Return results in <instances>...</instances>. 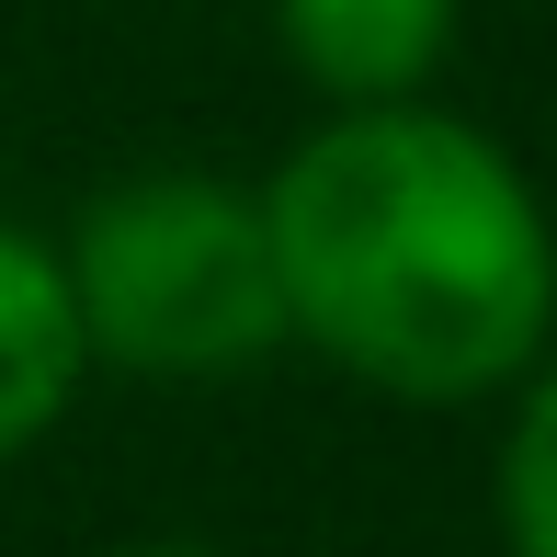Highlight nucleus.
<instances>
[{"label": "nucleus", "instance_id": "f03ea898", "mask_svg": "<svg viewBox=\"0 0 557 557\" xmlns=\"http://www.w3.org/2000/svg\"><path fill=\"white\" fill-rule=\"evenodd\" d=\"M69 308H81V342H103L114 364L227 375L285 342L273 227L250 194L206 183V171L114 183L69 239Z\"/></svg>", "mask_w": 557, "mask_h": 557}, {"label": "nucleus", "instance_id": "7ed1b4c3", "mask_svg": "<svg viewBox=\"0 0 557 557\" xmlns=\"http://www.w3.org/2000/svg\"><path fill=\"white\" fill-rule=\"evenodd\" d=\"M81 308H69V262L0 227V455H23L81 387Z\"/></svg>", "mask_w": 557, "mask_h": 557}, {"label": "nucleus", "instance_id": "20e7f679", "mask_svg": "<svg viewBox=\"0 0 557 557\" xmlns=\"http://www.w3.org/2000/svg\"><path fill=\"white\" fill-rule=\"evenodd\" d=\"M273 23H285V46H296L308 81L375 103V91H410L421 69L444 58L455 0H273Z\"/></svg>", "mask_w": 557, "mask_h": 557}, {"label": "nucleus", "instance_id": "f257e3e1", "mask_svg": "<svg viewBox=\"0 0 557 557\" xmlns=\"http://www.w3.org/2000/svg\"><path fill=\"white\" fill-rule=\"evenodd\" d=\"M285 331H319L398 398H467L546 331L557 250L523 171L444 114H352L273 183Z\"/></svg>", "mask_w": 557, "mask_h": 557}, {"label": "nucleus", "instance_id": "39448f33", "mask_svg": "<svg viewBox=\"0 0 557 557\" xmlns=\"http://www.w3.org/2000/svg\"><path fill=\"white\" fill-rule=\"evenodd\" d=\"M500 500H512V546L523 557H557V375H546V398L523 410V433H512Z\"/></svg>", "mask_w": 557, "mask_h": 557}, {"label": "nucleus", "instance_id": "423d86ee", "mask_svg": "<svg viewBox=\"0 0 557 557\" xmlns=\"http://www.w3.org/2000/svg\"><path fill=\"white\" fill-rule=\"evenodd\" d=\"M148 557H206V546H148Z\"/></svg>", "mask_w": 557, "mask_h": 557}]
</instances>
